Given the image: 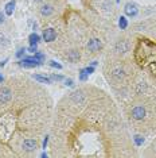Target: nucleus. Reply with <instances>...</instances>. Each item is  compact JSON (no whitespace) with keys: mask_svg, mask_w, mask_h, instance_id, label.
<instances>
[{"mask_svg":"<svg viewBox=\"0 0 156 158\" xmlns=\"http://www.w3.org/2000/svg\"><path fill=\"white\" fill-rule=\"evenodd\" d=\"M124 12L127 16L135 18L136 15L139 14V7H137V4H135V3H127L124 7Z\"/></svg>","mask_w":156,"mask_h":158,"instance_id":"nucleus-1","label":"nucleus"},{"mask_svg":"<svg viewBox=\"0 0 156 158\" xmlns=\"http://www.w3.org/2000/svg\"><path fill=\"white\" fill-rule=\"evenodd\" d=\"M130 115H132V118L136 120H143L145 118V108L143 105H136L135 108L132 109Z\"/></svg>","mask_w":156,"mask_h":158,"instance_id":"nucleus-2","label":"nucleus"},{"mask_svg":"<svg viewBox=\"0 0 156 158\" xmlns=\"http://www.w3.org/2000/svg\"><path fill=\"white\" fill-rule=\"evenodd\" d=\"M19 64L22 66H26V68H34V66H39L42 62H39L35 57H27V58H23Z\"/></svg>","mask_w":156,"mask_h":158,"instance_id":"nucleus-3","label":"nucleus"},{"mask_svg":"<svg viewBox=\"0 0 156 158\" xmlns=\"http://www.w3.org/2000/svg\"><path fill=\"white\" fill-rule=\"evenodd\" d=\"M101 46H102L101 41L97 39V38H93V39H90V41L87 42V49H89L90 51H93V53H97L100 49H101Z\"/></svg>","mask_w":156,"mask_h":158,"instance_id":"nucleus-4","label":"nucleus"},{"mask_svg":"<svg viewBox=\"0 0 156 158\" xmlns=\"http://www.w3.org/2000/svg\"><path fill=\"white\" fill-rule=\"evenodd\" d=\"M22 147H23V150H26V151H34V150H36L38 143H36V140H34V139H26L23 143H22Z\"/></svg>","mask_w":156,"mask_h":158,"instance_id":"nucleus-5","label":"nucleus"},{"mask_svg":"<svg viewBox=\"0 0 156 158\" xmlns=\"http://www.w3.org/2000/svg\"><path fill=\"white\" fill-rule=\"evenodd\" d=\"M11 91L6 87H0V103H7L11 99Z\"/></svg>","mask_w":156,"mask_h":158,"instance_id":"nucleus-6","label":"nucleus"},{"mask_svg":"<svg viewBox=\"0 0 156 158\" xmlns=\"http://www.w3.org/2000/svg\"><path fill=\"white\" fill-rule=\"evenodd\" d=\"M128 50H129V42L125 39H121L116 43V51L117 53H127Z\"/></svg>","mask_w":156,"mask_h":158,"instance_id":"nucleus-7","label":"nucleus"},{"mask_svg":"<svg viewBox=\"0 0 156 158\" xmlns=\"http://www.w3.org/2000/svg\"><path fill=\"white\" fill-rule=\"evenodd\" d=\"M57 38V32L54 31V29H46L43 31V39L46 42H52Z\"/></svg>","mask_w":156,"mask_h":158,"instance_id":"nucleus-8","label":"nucleus"},{"mask_svg":"<svg viewBox=\"0 0 156 158\" xmlns=\"http://www.w3.org/2000/svg\"><path fill=\"white\" fill-rule=\"evenodd\" d=\"M67 60H69L70 62H78L79 61V53L77 51V50H70L69 53H67Z\"/></svg>","mask_w":156,"mask_h":158,"instance_id":"nucleus-9","label":"nucleus"},{"mask_svg":"<svg viewBox=\"0 0 156 158\" xmlns=\"http://www.w3.org/2000/svg\"><path fill=\"white\" fill-rule=\"evenodd\" d=\"M14 10H15V1H14V0H11V1H8V3L6 4L4 11H6V14L8 15V16H11V15L14 14Z\"/></svg>","mask_w":156,"mask_h":158,"instance_id":"nucleus-10","label":"nucleus"},{"mask_svg":"<svg viewBox=\"0 0 156 158\" xmlns=\"http://www.w3.org/2000/svg\"><path fill=\"white\" fill-rule=\"evenodd\" d=\"M28 41H30V43H31V45H38V43H39V41H41V35L36 34V32H32V34H30Z\"/></svg>","mask_w":156,"mask_h":158,"instance_id":"nucleus-11","label":"nucleus"},{"mask_svg":"<svg viewBox=\"0 0 156 158\" xmlns=\"http://www.w3.org/2000/svg\"><path fill=\"white\" fill-rule=\"evenodd\" d=\"M52 11H54V10H52L51 6H43L41 8V14L43 15V16H49V15H51Z\"/></svg>","mask_w":156,"mask_h":158,"instance_id":"nucleus-12","label":"nucleus"},{"mask_svg":"<svg viewBox=\"0 0 156 158\" xmlns=\"http://www.w3.org/2000/svg\"><path fill=\"white\" fill-rule=\"evenodd\" d=\"M112 76L114 77V79H117V80L122 79V77H124V70H122V69H120V68H117V69H113Z\"/></svg>","mask_w":156,"mask_h":158,"instance_id":"nucleus-13","label":"nucleus"},{"mask_svg":"<svg viewBox=\"0 0 156 158\" xmlns=\"http://www.w3.org/2000/svg\"><path fill=\"white\" fill-rule=\"evenodd\" d=\"M35 80H38V81H41V82H44V84H50L51 82V79H49V77H44V76H41V74H34Z\"/></svg>","mask_w":156,"mask_h":158,"instance_id":"nucleus-14","label":"nucleus"},{"mask_svg":"<svg viewBox=\"0 0 156 158\" xmlns=\"http://www.w3.org/2000/svg\"><path fill=\"white\" fill-rule=\"evenodd\" d=\"M119 26H120V29L121 30H125L128 27V21H127V18L125 16H121L119 19Z\"/></svg>","mask_w":156,"mask_h":158,"instance_id":"nucleus-15","label":"nucleus"},{"mask_svg":"<svg viewBox=\"0 0 156 158\" xmlns=\"http://www.w3.org/2000/svg\"><path fill=\"white\" fill-rule=\"evenodd\" d=\"M93 72H94V66H92V65H90V66H86V68H84V69L79 70V73H85V74H87V76H89V74H92Z\"/></svg>","mask_w":156,"mask_h":158,"instance_id":"nucleus-16","label":"nucleus"},{"mask_svg":"<svg viewBox=\"0 0 156 158\" xmlns=\"http://www.w3.org/2000/svg\"><path fill=\"white\" fill-rule=\"evenodd\" d=\"M26 47H20V49L16 51V58H22V57L24 56V53H26Z\"/></svg>","mask_w":156,"mask_h":158,"instance_id":"nucleus-17","label":"nucleus"},{"mask_svg":"<svg viewBox=\"0 0 156 158\" xmlns=\"http://www.w3.org/2000/svg\"><path fill=\"white\" fill-rule=\"evenodd\" d=\"M143 142H144V138L140 137V135H136L135 137V143L137 145V146H140V145H143Z\"/></svg>","mask_w":156,"mask_h":158,"instance_id":"nucleus-18","label":"nucleus"},{"mask_svg":"<svg viewBox=\"0 0 156 158\" xmlns=\"http://www.w3.org/2000/svg\"><path fill=\"white\" fill-rule=\"evenodd\" d=\"M0 45H8V38L3 34H0Z\"/></svg>","mask_w":156,"mask_h":158,"instance_id":"nucleus-19","label":"nucleus"},{"mask_svg":"<svg viewBox=\"0 0 156 158\" xmlns=\"http://www.w3.org/2000/svg\"><path fill=\"white\" fill-rule=\"evenodd\" d=\"M34 57H35V58H36L39 62L44 61V56L42 54V53H39V51H36V53H35V56H34Z\"/></svg>","mask_w":156,"mask_h":158,"instance_id":"nucleus-20","label":"nucleus"},{"mask_svg":"<svg viewBox=\"0 0 156 158\" xmlns=\"http://www.w3.org/2000/svg\"><path fill=\"white\" fill-rule=\"evenodd\" d=\"M50 66L57 68V69H62V65L58 64V62H55V61H50Z\"/></svg>","mask_w":156,"mask_h":158,"instance_id":"nucleus-21","label":"nucleus"},{"mask_svg":"<svg viewBox=\"0 0 156 158\" xmlns=\"http://www.w3.org/2000/svg\"><path fill=\"white\" fill-rule=\"evenodd\" d=\"M62 79H63V77L59 76V74H51V80H54V81H61Z\"/></svg>","mask_w":156,"mask_h":158,"instance_id":"nucleus-22","label":"nucleus"},{"mask_svg":"<svg viewBox=\"0 0 156 158\" xmlns=\"http://www.w3.org/2000/svg\"><path fill=\"white\" fill-rule=\"evenodd\" d=\"M65 84H66L67 87H73V85H74V81H73L71 79H66L65 80Z\"/></svg>","mask_w":156,"mask_h":158,"instance_id":"nucleus-23","label":"nucleus"},{"mask_svg":"<svg viewBox=\"0 0 156 158\" xmlns=\"http://www.w3.org/2000/svg\"><path fill=\"white\" fill-rule=\"evenodd\" d=\"M28 51H31V53H36V51H38L36 45H31V46L28 47Z\"/></svg>","mask_w":156,"mask_h":158,"instance_id":"nucleus-24","label":"nucleus"},{"mask_svg":"<svg viewBox=\"0 0 156 158\" xmlns=\"http://www.w3.org/2000/svg\"><path fill=\"white\" fill-rule=\"evenodd\" d=\"M47 142H49V137H46L43 139V149H46V146H47Z\"/></svg>","mask_w":156,"mask_h":158,"instance_id":"nucleus-25","label":"nucleus"},{"mask_svg":"<svg viewBox=\"0 0 156 158\" xmlns=\"http://www.w3.org/2000/svg\"><path fill=\"white\" fill-rule=\"evenodd\" d=\"M3 22H4V15H3V12L0 11V24L3 23Z\"/></svg>","mask_w":156,"mask_h":158,"instance_id":"nucleus-26","label":"nucleus"},{"mask_svg":"<svg viewBox=\"0 0 156 158\" xmlns=\"http://www.w3.org/2000/svg\"><path fill=\"white\" fill-rule=\"evenodd\" d=\"M7 61H8V60H4V61H1V62H0V68H1V66H4Z\"/></svg>","mask_w":156,"mask_h":158,"instance_id":"nucleus-27","label":"nucleus"},{"mask_svg":"<svg viewBox=\"0 0 156 158\" xmlns=\"http://www.w3.org/2000/svg\"><path fill=\"white\" fill-rule=\"evenodd\" d=\"M90 65H92V66H95V65H97V61H93Z\"/></svg>","mask_w":156,"mask_h":158,"instance_id":"nucleus-28","label":"nucleus"},{"mask_svg":"<svg viewBox=\"0 0 156 158\" xmlns=\"http://www.w3.org/2000/svg\"><path fill=\"white\" fill-rule=\"evenodd\" d=\"M35 1H42V0H35Z\"/></svg>","mask_w":156,"mask_h":158,"instance_id":"nucleus-29","label":"nucleus"},{"mask_svg":"<svg viewBox=\"0 0 156 158\" xmlns=\"http://www.w3.org/2000/svg\"><path fill=\"white\" fill-rule=\"evenodd\" d=\"M116 1H117V3H119V1H120V0H116Z\"/></svg>","mask_w":156,"mask_h":158,"instance_id":"nucleus-30","label":"nucleus"}]
</instances>
